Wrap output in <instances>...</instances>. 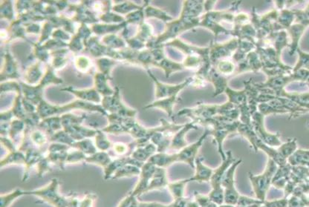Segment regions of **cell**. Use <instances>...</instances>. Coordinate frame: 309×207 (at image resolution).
I'll return each instance as SVG.
<instances>
[{
	"mask_svg": "<svg viewBox=\"0 0 309 207\" xmlns=\"http://www.w3.org/2000/svg\"><path fill=\"white\" fill-rule=\"evenodd\" d=\"M177 117H188L192 121L206 120L217 116H223L231 121H240V110L229 101L225 104H198L195 107L180 110Z\"/></svg>",
	"mask_w": 309,
	"mask_h": 207,
	"instance_id": "obj_1",
	"label": "cell"
},
{
	"mask_svg": "<svg viewBox=\"0 0 309 207\" xmlns=\"http://www.w3.org/2000/svg\"><path fill=\"white\" fill-rule=\"evenodd\" d=\"M196 125H201L209 129L210 135L214 138V143L218 147V152L220 154L223 161L226 160V153L223 150L224 141L228 138V135L237 132L240 121H231L223 116H217L214 118L206 120H197L192 121Z\"/></svg>",
	"mask_w": 309,
	"mask_h": 207,
	"instance_id": "obj_2",
	"label": "cell"
},
{
	"mask_svg": "<svg viewBox=\"0 0 309 207\" xmlns=\"http://www.w3.org/2000/svg\"><path fill=\"white\" fill-rule=\"evenodd\" d=\"M277 169L278 166L274 160L268 158L266 168L261 175H254L251 172H248V178L254 195L258 200L262 202L266 200L267 193L272 186L273 177Z\"/></svg>",
	"mask_w": 309,
	"mask_h": 207,
	"instance_id": "obj_3",
	"label": "cell"
},
{
	"mask_svg": "<svg viewBox=\"0 0 309 207\" xmlns=\"http://www.w3.org/2000/svg\"><path fill=\"white\" fill-rule=\"evenodd\" d=\"M235 160L233 156L232 152L228 151L226 152V160H224L218 168L214 169V173L210 180L209 183L211 186V190L208 195L209 196L210 199L214 203H217L218 206L223 205L225 202L224 189L222 186L224 175L228 168L233 164Z\"/></svg>",
	"mask_w": 309,
	"mask_h": 207,
	"instance_id": "obj_4",
	"label": "cell"
},
{
	"mask_svg": "<svg viewBox=\"0 0 309 207\" xmlns=\"http://www.w3.org/2000/svg\"><path fill=\"white\" fill-rule=\"evenodd\" d=\"M242 163V159L235 160L233 164L228 168L224 175L222 186L224 189L225 204L237 206L240 194L236 187L235 174L237 167Z\"/></svg>",
	"mask_w": 309,
	"mask_h": 207,
	"instance_id": "obj_5",
	"label": "cell"
},
{
	"mask_svg": "<svg viewBox=\"0 0 309 207\" xmlns=\"http://www.w3.org/2000/svg\"><path fill=\"white\" fill-rule=\"evenodd\" d=\"M252 125L257 134L258 138L267 146L278 148L282 144L280 141V134H272L268 132L265 127V116L259 112H254L252 115Z\"/></svg>",
	"mask_w": 309,
	"mask_h": 207,
	"instance_id": "obj_6",
	"label": "cell"
},
{
	"mask_svg": "<svg viewBox=\"0 0 309 207\" xmlns=\"http://www.w3.org/2000/svg\"><path fill=\"white\" fill-rule=\"evenodd\" d=\"M239 47V40L233 37L224 43H211L210 46V60L213 65L223 60L232 58Z\"/></svg>",
	"mask_w": 309,
	"mask_h": 207,
	"instance_id": "obj_7",
	"label": "cell"
},
{
	"mask_svg": "<svg viewBox=\"0 0 309 207\" xmlns=\"http://www.w3.org/2000/svg\"><path fill=\"white\" fill-rule=\"evenodd\" d=\"M59 189H60V182L58 179L53 178L48 184L43 187L27 190V196H35L40 199L43 203H48L52 206L60 195Z\"/></svg>",
	"mask_w": 309,
	"mask_h": 207,
	"instance_id": "obj_8",
	"label": "cell"
},
{
	"mask_svg": "<svg viewBox=\"0 0 309 207\" xmlns=\"http://www.w3.org/2000/svg\"><path fill=\"white\" fill-rule=\"evenodd\" d=\"M209 129H205L204 133L198 138V141L188 145L187 147L184 148L180 152H177L178 153V162L187 163L192 169H195V161L197 157L198 156V151L202 146L207 137L209 136Z\"/></svg>",
	"mask_w": 309,
	"mask_h": 207,
	"instance_id": "obj_9",
	"label": "cell"
},
{
	"mask_svg": "<svg viewBox=\"0 0 309 207\" xmlns=\"http://www.w3.org/2000/svg\"><path fill=\"white\" fill-rule=\"evenodd\" d=\"M156 168L155 165L152 164L150 162H146L141 166V174H140L138 181L133 190L130 191L134 197H139L141 194L146 193L150 180L156 170Z\"/></svg>",
	"mask_w": 309,
	"mask_h": 207,
	"instance_id": "obj_10",
	"label": "cell"
},
{
	"mask_svg": "<svg viewBox=\"0 0 309 207\" xmlns=\"http://www.w3.org/2000/svg\"><path fill=\"white\" fill-rule=\"evenodd\" d=\"M151 77L156 83L157 98H168L170 96L178 95L180 91H182L186 87L191 85L193 82V77H190L186 79L181 83L178 84V85H166V84H162L161 82H158L155 78L154 76L152 75V74Z\"/></svg>",
	"mask_w": 309,
	"mask_h": 207,
	"instance_id": "obj_11",
	"label": "cell"
},
{
	"mask_svg": "<svg viewBox=\"0 0 309 207\" xmlns=\"http://www.w3.org/2000/svg\"><path fill=\"white\" fill-rule=\"evenodd\" d=\"M192 129H195V130L198 129V125H196L193 121H191L189 124H184V127L178 131L172 138L169 150L174 152H178L184 148L187 147L189 144L186 141V135Z\"/></svg>",
	"mask_w": 309,
	"mask_h": 207,
	"instance_id": "obj_12",
	"label": "cell"
},
{
	"mask_svg": "<svg viewBox=\"0 0 309 207\" xmlns=\"http://www.w3.org/2000/svg\"><path fill=\"white\" fill-rule=\"evenodd\" d=\"M259 69H262V64L260 57L256 49L251 51L245 57V60L238 63V67L236 71V75L247 72V71H254L257 72Z\"/></svg>",
	"mask_w": 309,
	"mask_h": 207,
	"instance_id": "obj_13",
	"label": "cell"
},
{
	"mask_svg": "<svg viewBox=\"0 0 309 207\" xmlns=\"http://www.w3.org/2000/svg\"><path fill=\"white\" fill-rule=\"evenodd\" d=\"M204 158L202 156H198L195 159V172L194 175L190 177L192 182H197L199 183H210L214 169L204 165Z\"/></svg>",
	"mask_w": 309,
	"mask_h": 207,
	"instance_id": "obj_14",
	"label": "cell"
},
{
	"mask_svg": "<svg viewBox=\"0 0 309 207\" xmlns=\"http://www.w3.org/2000/svg\"><path fill=\"white\" fill-rule=\"evenodd\" d=\"M147 162H150L152 164L155 165L156 167L167 169L173 163H178V153L177 152L167 153V152H157Z\"/></svg>",
	"mask_w": 309,
	"mask_h": 207,
	"instance_id": "obj_15",
	"label": "cell"
},
{
	"mask_svg": "<svg viewBox=\"0 0 309 207\" xmlns=\"http://www.w3.org/2000/svg\"><path fill=\"white\" fill-rule=\"evenodd\" d=\"M168 178L167 176V169L164 168L157 167L154 175L150 180L146 193L154 190H161L165 189L168 186Z\"/></svg>",
	"mask_w": 309,
	"mask_h": 207,
	"instance_id": "obj_16",
	"label": "cell"
},
{
	"mask_svg": "<svg viewBox=\"0 0 309 207\" xmlns=\"http://www.w3.org/2000/svg\"><path fill=\"white\" fill-rule=\"evenodd\" d=\"M208 82H211L215 88L214 96L220 95L228 88V79L220 74L214 66L211 67L208 76Z\"/></svg>",
	"mask_w": 309,
	"mask_h": 207,
	"instance_id": "obj_17",
	"label": "cell"
},
{
	"mask_svg": "<svg viewBox=\"0 0 309 207\" xmlns=\"http://www.w3.org/2000/svg\"><path fill=\"white\" fill-rule=\"evenodd\" d=\"M305 26L303 25L299 24V23H293L291 27L287 29L288 35L290 37V46H289V54L292 56L298 50V44H299V39L302 37V34H303L305 31Z\"/></svg>",
	"mask_w": 309,
	"mask_h": 207,
	"instance_id": "obj_18",
	"label": "cell"
},
{
	"mask_svg": "<svg viewBox=\"0 0 309 207\" xmlns=\"http://www.w3.org/2000/svg\"><path fill=\"white\" fill-rule=\"evenodd\" d=\"M256 145H257L258 150H262L265 152L268 155V158L274 160L278 166H285L288 163V161L281 156L280 154L278 152L277 148L267 146L259 139L257 140Z\"/></svg>",
	"mask_w": 309,
	"mask_h": 207,
	"instance_id": "obj_19",
	"label": "cell"
},
{
	"mask_svg": "<svg viewBox=\"0 0 309 207\" xmlns=\"http://www.w3.org/2000/svg\"><path fill=\"white\" fill-rule=\"evenodd\" d=\"M157 152V147L155 146L153 143L151 144H148L145 145L144 146H141L136 149L133 155H132L131 158L133 159L138 160V161L141 162V163H144L148 161L149 159L155 155V152Z\"/></svg>",
	"mask_w": 309,
	"mask_h": 207,
	"instance_id": "obj_20",
	"label": "cell"
},
{
	"mask_svg": "<svg viewBox=\"0 0 309 207\" xmlns=\"http://www.w3.org/2000/svg\"><path fill=\"white\" fill-rule=\"evenodd\" d=\"M190 182H192V180H191L190 177H189V178L184 179V180L169 183L167 189L170 191L173 200L184 197L186 186Z\"/></svg>",
	"mask_w": 309,
	"mask_h": 207,
	"instance_id": "obj_21",
	"label": "cell"
},
{
	"mask_svg": "<svg viewBox=\"0 0 309 207\" xmlns=\"http://www.w3.org/2000/svg\"><path fill=\"white\" fill-rule=\"evenodd\" d=\"M23 196H27V190L20 189V188H17L13 191L1 194L0 207H11L15 203V200Z\"/></svg>",
	"mask_w": 309,
	"mask_h": 207,
	"instance_id": "obj_22",
	"label": "cell"
},
{
	"mask_svg": "<svg viewBox=\"0 0 309 207\" xmlns=\"http://www.w3.org/2000/svg\"><path fill=\"white\" fill-rule=\"evenodd\" d=\"M237 132L242 136H243L244 138L248 140V142L252 146L253 149L255 150L256 152H257L258 149L256 143H257V140L259 138H258L257 134H256L255 131H254L252 124L251 125H246V124H242L240 122L238 129H237Z\"/></svg>",
	"mask_w": 309,
	"mask_h": 207,
	"instance_id": "obj_23",
	"label": "cell"
},
{
	"mask_svg": "<svg viewBox=\"0 0 309 207\" xmlns=\"http://www.w3.org/2000/svg\"><path fill=\"white\" fill-rule=\"evenodd\" d=\"M288 163L291 166H306L309 163V150L296 149L288 158Z\"/></svg>",
	"mask_w": 309,
	"mask_h": 207,
	"instance_id": "obj_24",
	"label": "cell"
},
{
	"mask_svg": "<svg viewBox=\"0 0 309 207\" xmlns=\"http://www.w3.org/2000/svg\"><path fill=\"white\" fill-rule=\"evenodd\" d=\"M295 19H296V17H295V14L293 10H290L288 9L279 10L277 23L284 30H287L288 28L291 27L292 25L295 23Z\"/></svg>",
	"mask_w": 309,
	"mask_h": 207,
	"instance_id": "obj_25",
	"label": "cell"
},
{
	"mask_svg": "<svg viewBox=\"0 0 309 207\" xmlns=\"http://www.w3.org/2000/svg\"><path fill=\"white\" fill-rule=\"evenodd\" d=\"M217 71L225 77H229L237 71V65L233 61L232 59L230 60H223L217 62L215 65H213Z\"/></svg>",
	"mask_w": 309,
	"mask_h": 207,
	"instance_id": "obj_26",
	"label": "cell"
},
{
	"mask_svg": "<svg viewBox=\"0 0 309 207\" xmlns=\"http://www.w3.org/2000/svg\"><path fill=\"white\" fill-rule=\"evenodd\" d=\"M141 174V167L133 164H127L122 166L112 177V180H119L124 177H133L139 176Z\"/></svg>",
	"mask_w": 309,
	"mask_h": 207,
	"instance_id": "obj_27",
	"label": "cell"
},
{
	"mask_svg": "<svg viewBox=\"0 0 309 207\" xmlns=\"http://www.w3.org/2000/svg\"><path fill=\"white\" fill-rule=\"evenodd\" d=\"M179 99L178 98V95L170 96V97L165 98L162 100L157 101L152 105L148 106L147 107H156V108L161 109L164 110L168 114V116L172 118V110H173L174 106L178 102ZM173 121V118H172ZM174 122V121H173Z\"/></svg>",
	"mask_w": 309,
	"mask_h": 207,
	"instance_id": "obj_28",
	"label": "cell"
},
{
	"mask_svg": "<svg viewBox=\"0 0 309 207\" xmlns=\"http://www.w3.org/2000/svg\"><path fill=\"white\" fill-rule=\"evenodd\" d=\"M110 155L105 152H98L90 156H87L85 161L91 164L98 165L104 168V169L112 162Z\"/></svg>",
	"mask_w": 309,
	"mask_h": 207,
	"instance_id": "obj_29",
	"label": "cell"
},
{
	"mask_svg": "<svg viewBox=\"0 0 309 207\" xmlns=\"http://www.w3.org/2000/svg\"><path fill=\"white\" fill-rule=\"evenodd\" d=\"M25 163H26V155L20 151L15 150L11 152L4 159L1 160V168L8 165H25Z\"/></svg>",
	"mask_w": 309,
	"mask_h": 207,
	"instance_id": "obj_30",
	"label": "cell"
},
{
	"mask_svg": "<svg viewBox=\"0 0 309 207\" xmlns=\"http://www.w3.org/2000/svg\"><path fill=\"white\" fill-rule=\"evenodd\" d=\"M297 149V143L296 138H291L287 142L282 143L280 146L277 148L278 152L281 156L288 161V158L291 156Z\"/></svg>",
	"mask_w": 309,
	"mask_h": 207,
	"instance_id": "obj_31",
	"label": "cell"
},
{
	"mask_svg": "<svg viewBox=\"0 0 309 207\" xmlns=\"http://www.w3.org/2000/svg\"><path fill=\"white\" fill-rule=\"evenodd\" d=\"M72 147L75 148L77 150L80 151L88 156L97 152V148H96L94 143H93L89 139H83L81 141H75L74 144H73Z\"/></svg>",
	"mask_w": 309,
	"mask_h": 207,
	"instance_id": "obj_32",
	"label": "cell"
},
{
	"mask_svg": "<svg viewBox=\"0 0 309 207\" xmlns=\"http://www.w3.org/2000/svg\"><path fill=\"white\" fill-rule=\"evenodd\" d=\"M94 145L100 152H106L113 146V144L109 141L107 137L104 135V132H100V131H97V135H95Z\"/></svg>",
	"mask_w": 309,
	"mask_h": 207,
	"instance_id": "obj_33",
	"label": "cell"
},
{
	"mask_svg": "<svg viewBox=\"0 0 309 207\" xmlns=\"http://www.w3.org/2000/svg\"><path fill=\"white\" fill-rule=\"evenodd\" d=\"M263 203L264 202L261 201V200H258L257 198H253V197L240 194L238 202H237V204L236 206H254V205H262Z\"/></svg>",
	"mask_w": 309,
	"mask_h": 207,
	"instance_id": "obj_34",
	"label": "cell"
},
{
	"mask_svg": "<svg viewBox=\"0 0 309 207\" xmlns=\"http://www.w3.org/2000/svg\"><path fill=\"white\" fill-rule=\"evenodd\" d=\"M86 158V155L83 153V152H80V151H74V152L68 153L66 163H71V164H73V163H80V162L85 161Z\"/></svg>",
	"mask_w": 309,
	"mask_h": 207,
	"instance_id": "obj_35",
	"label": "cell"
},
{
	"mask_svg": "<svg viewBox=\"0 0 309 207\" xmlns=\"http://www.w3.org/2000/svg\"><path fill=\"white\" fill-rule=\"evenodd\" d=\"M170 204L172 207H199L198 203L194 199L190 200L185 197L173 200V202Z\"/></svg>",
	"mask_w": 309,
	"mask_h": 207,
	"instance_id": "obj_36",
	"label": "cell"
},
{
	"mask_svg": "<svg viewBox=\"0 0 309 207\" xmlns=\"http://www.w3.org/2000/svg\"><path fill=\"white\" fill-rule=\"evenodd\" d=\"M296 52L299 54V60H298L296 66L293 68V72H296V71H299V69H302V68H303V67L306 68L309 65V54H305V53L301 51L299 48H298Z\"/></svg>",
	"mask_w": 309,
	"mask_h": 207,
	"instance_id": "obj_37",
	"label": "cell"
},
{
	"mask_svg": "<svg viewBox=\"0 0 309 207\" xmlns=\"http://www.w3.org/2000/svg\"><path fill=\"white\" fill-rule=\"evenodd\" d=\"M30 140L36 146H43L46 142H47V138L46 135L40 132V131H35L31 134Z\"/></svg>",
	"mask_w": 309,
	"mask_h": 207,
	"instance_id": "obj_38",
	"label": "cell"
},
{
	"mask_svg": "<svg viewBox=\"0 0 309 207\" xmlns=\"http://www.w3.org/2000/svg\"><path fill=\"white\" fill-rule=\"evenodd\" d=\"M49 163H51V162L49 161L47 158H43L37 163V169L39 178H41L46 172L51 171V166Z\"/></svg>",
	"mask_w": 309,
	"mask_h": 207,
	"instance_id": "obj_39",
	"label": "cell"
},
{
	"mask_svg": "<svg viewBox=\"0 0 309 207\" xmlns=\"http://www.w3.org/2000/svg\"><path fill=\"white\" fill-rule=\"evenodd\" d=\"M95 194L88 193L83 196V198L80 199L79 207H94V201L96 200Z\"/></svg>",
	"mask_w": 309,
	"mask_h": 207,
	"instance_id": "obj_40",
	"label": "cell"
},
{
	"mask_svg": "<svg viewBox=\"0 0 309 207\" xmlns=\"http://www.w3.org/2000/svg\"><path fill=\"white\" fill-rule=\"evenodd\" d=\"M288 198L284 197L280 199L273 200H265L263 206L265 207H288Z\"/></svg>",
	"mask_w": 309,
	"mask_h": 207,
	"instance_id": "obj_41",
	"label": "cell"
},
{
	"mask_svg": "<svg viewBox=\"0 0 309 207\" xmlns=\"http://www.w3.org/2000/svg\"><path fill=\"white\" fill-rule=\"evenodd\" d=\"M288 207H306L302 199L295 194H291L288 197Z\"/></svg>",
	"mask_w": 309,
	"mask_h": 207,
	"instance_id": "obj_42",
	"label": "cell"
},
{
	"mask_svg": "<svg viewBox=\"0 0 309 207\" xmlns=\"http://www.w3.org/2000/svg\"><path fill=\"white\" fill-rule=\"evenodd\" d=\"M113 149L116 154L120 155L127 153V150H128L127 145L123 144V143H116V144H113Z\"/></svg>",
	"mask_w": 309,
	"mask_h": 207,
	"instance_id": "obj_43",
	"label": "cell"
},
{
	"mask_svg": "<svg viewBox=\"0 0 309 207\" xmlns=\"http://www.w3.org/2000/svg\"><path fill=\"white\" fill-rule=\"evenodd\" d=\"M138 207H172L171 204H164L156 201H139Z\"/></svg>",
	"mask_w": 309,
	"mask_h": 207,
	"instance_id": "obj_44",
	"label": "cell"
},
{
	"mask_svg": "<svg viewBox=\"0 0 309 207\" xmlns=\"http://www.w3.org/2000/svg\"><path fill=\"white\" fill-rule=\"evenodd\" d=\"M79 202L80 199L77 198L76 196H68L67 207H79Z\"/></svg>",
	"mask_w": 309,
	"mask_h": 207,
	"instance_id": "obj_45",
	"label": "cell"
},
{
	"mask_svg": "<svg viewBox=\"0 0 309 207\" xmlns=\"http://www.w3.org/2000/svg\"><path fill=\"white\" fill-rule=\"evenodd\" d=\"M138 205H139V200H138V197H134L128 207H138Z\"/></svg>",
	"mask_w": 309,
	"mask_h": 207,
	"instance_id": "obj_46",
	"label": "cell"
},
{
	"mask_svg": "<svg viewBox=\"0 0 309 207\" xmlns=\"http://www.w3.org/2000/svg\"><path fill=\"white\" fill-rule=\"evenodd\" d=\"M219 207H236V206H233V205L229 204H225V203H223V205H220Z\"/></svg>",
	"mask_w": 309,
	"mask_h": 207,
	"instance_id": "obj_47",
	"label": "cell"
},
{
	"mask_svg": "<svg viewBox=\"0 0 309 207\" xmlns=\"http://www.w3.org/2000/svg\"><path fill=\"white\" fill-rule=\"evenodd\" d=\"M261 206H262V205H254V206H246V207H261ZM236 207H242V206H236Z\"/></svg>",
	"mask_w": 309,
	"mask_h": 207,
	"instance_id": "obj_48",
	"label": "cell"
},
{
	"mask_svg": "<svg viewBox=\"0 0 309 207\" xmlns=\"http://www.w3.org/2000/svg\"><path fill=\"white\" fill-rule=\"evenodd\" d=\"M306 167L309 169V163L307 164Z\"/></svg>",
	"mask_w": 309,
	"mask_h": 207,
	"instance_id": "obj_49",
	"label": "cell"
}]
</instances>
